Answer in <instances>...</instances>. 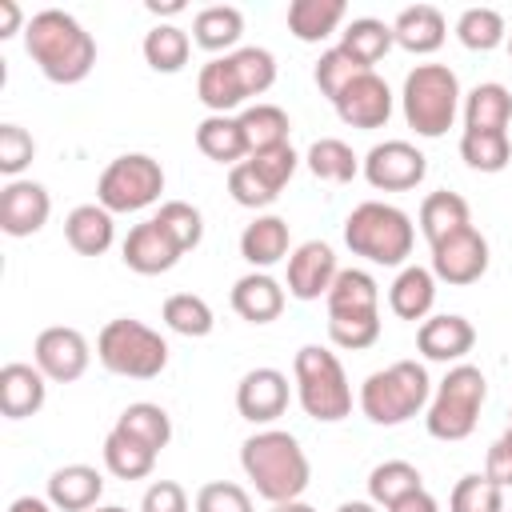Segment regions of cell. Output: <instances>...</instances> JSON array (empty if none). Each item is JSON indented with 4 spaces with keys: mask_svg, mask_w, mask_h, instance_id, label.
<instances>
[{
    "mask_svg": "<svg viewBox=\"0 0 512 512\" xmlns=\"http://www.w3.org/2000/svg\"><path fill=\"white\" fill-rule=\"evenodd\" d=\"M24 52L52 84H80L96 68V40L64 8H40L28 16Z\"/></svg>",
    "mask_w": 512,
    "mask_h": 512,
    "instance_id": "6da1fadb",
    "label": "cell"
},
{
    "mask_svg": "<svg viewBox=\"0 0 512 512\" xmlns=\"http://www.w3.org/2000/svg\"><path fill=\"white\" fill-rule=\"evenodd\" d=\"M240 468L252 480L256 496H264L268 504L300 500L304 488H308V480H312L308 452L284 428H260V432H252L240 444Z\"/></svg>",
    "mask_w": 512,
    "mask_h": 512,
    "instance_id": "7a4b0ae2",
    "label": "cell"
},
{
    "mask_svg": "<svg viewBox=\"0 0 512 512\" xmlns=\"http://www.w3.org/2000/svg\"><path fill=\"white\" fill-rule=\"evenodd\" d=\"M276 84V56L260 44H244L228 56H212L200 76H196V96L208 112L232 116L236 108L244 112L248 100L264 96Z\"/></svg>",
    "mask_w": 512,
    "mask_h": 512,
    "instance_id": "3957f363",
    "label": "cell"
},
{
    "mask_svg": "<svg viewBox=\"0 0 512 512\" xmlns=\"http://www.w3.org/2000/svg\"><path fill=\"white\" fill-rule=\"evenodd\" d=\"M344 244L380 268H404L416 244V224L404 208L384 200H364L344 216Z\"/></svg>",
    "mask_w": 512,
    "mask_h": 512,
    "instance_id": "277c9868",
    "label": "cell"
},
{
    "mask_svg": "<svg viewBox=\"0 0 512 512\" xmlns=\"http://www.w3.org/2000/svg\"><path fill=\"white\" fill-rule=\"evenodd\" d=\"M428 400H432V380L428 368L416 360H392L388 368H376L372 376H364L356 396L360 412L380 428L408 424L428 408Z\"/></svg>",
    "mask_w": 512,
    "mask_h": 512,
    "instance_id": "5b68a950",
    "label": "cell"
},
{
    "mask_svg": "<svg viewBox=\"0 0 512 512\" xmlns=\"http://www.w3.org/2000/svg\"><path fill=\"white\" fill-rule=\"evenodd\" d=\"M460 104H464L460 76L448 64H416L404 76L400 108H404V120L416 136H424V140L444 136L456 124Z\"/></svg>",
    "mask_w": 512,
    "mask_h": 512,
    "instance_id": "8992f818",
    "label": "cell"
},
{
    "mask_svg": "<svg viewBox=\"0 0 512 512\" xmlns=\"http://www.w3.org/2000/svg\"><path fill=\"white\" fill-rule=\"evenodd\" d=\"M292 384H296V400L304 408V416H312L316 424H336L352 412V384L348 372L340 364L336 352H328L324 344H304L292 360Z\"/></svg>",
    "mask_w": 512,
    "mask_h": 512,
    "instance_id": "52a82bcc",
    "label": "cell"
},
{
    "mask_svg": "<svg viewBox=\"0 0 512 512\" xmlns=\"http://www.w3.org/2000/svg\"><path fill=\"white\" fill-rule=\"evenodd\" d=\"M488 400V380L476 364H452L444 372V380L436 384L428 412H424V428L432 440L456 444L468 440L480 424V408Z\"/></svg>",
    "mask_w": 512,
    "mask_h": 512,
    "instance_id": "ba28073f",
    "label": "cell"
},
{
    "mask_svg": "<svg viewBox=\"0 0 512 512\" xmlns=\"http://www.w3.org/2000/svg\"><path fill=\"white\" fill-rule=\"evenodd\" d=\"M96 360L112 372V376H128V380H156L168 368V340L148 328L144 320L132 316H116L100 328L96 336Z\"/></svg>",
    "mask_w": 512,
    "mask_h": 512,
    "instance_id": "9c48e42d",
    "label": "cell"
},
{
    "mask_svg": "<svg viewBox=\"0 0 512 512\" xmlns=\"http://www.w3.org/2000/svg\"><path fill=\"white\" fill-rule=\"evenodd\" d=\"M164 192V168L148 152H124L104 164L96 180V204H104L112 216L120 212H144Z\"/></svg>",
    "mask_w": 512,
    "mask_h": 512,
    "instance_id": "30bf717a",
    "label": "cell"
},
{
    "mask_svg": "<svg viewBox=\"0 0 512 512\" xmlns=\"http://www.w3.org/2000/svg\"><path fill=\"white\" fill-rule=\"evenodd\" d=\"M428 252H432V276H436V284H448V288H468V284H476L484 272H488V240H484V232L480 228H460V232H452V236H444V240H436V244H428Z\"/></svg>",
    "mask_w": 512,
    "mask_h": 512,
    "instance_id": "8fae6325",
    "label": "cell"
},
{
    "mask_svg": "<svg viewBox=\"0 0 512 512\" xmlns=\"http://www.w3.org/2000/svg\"><path fill=\"white\" fill-rule=\"evenodd\" d=\"M360 172L376 192H408V188L424 184L428 156L412 140H380L360 160Z\"/></svg>",
    "mask_w": 512,
    "mask_h": 512,
    "instance_id": "7c38bea8",
    "label": "cell"
},
{
    "mask_svg": "<svg viewBox=\"0 0 512 512\" xmlns=\"http://www.w3.org/2000/svg\"><path fill=\"white\" fill-rule=\"evenodd\" d=\"M88 360H92V348L84 340L80 328H68V324H52L36 336L32 344V364L52 380V384H72L88 372Z\"/></svg>",
    "mask_w": 512,
    "mask_h": 512,
    "instance_id": "4fadbf2b",
    "label": "cell"
},
{
    "mask_svg": "<svg viewBox=\"0 0 512 512\" xmlns=\"http://www.w3.org/2000/svg\"><path fill=\"white\" fill-rule=\"evenodd\" d=\"M52 216V196L40 180H8L0 188V232L12 240L36 236Z\"/></svg>",
    "mask_w": 512,
    "mask_h": 512,
    "instance_id": "5bb4252c",
    "label": "cell"
},
{
    "mask_svg": "<svg viewBox=\"0 0 512 512\" xmlns=\"http://www.w3.org/2000/svg\"><path fill=\"white\" fill-rule=\"evenodd\" d=\"M288 400H292V384L280 368H252L240 376L236 384V412L248 420V424H272L288 412Z\"/></svg>",
    "mask_w": 512,
    "mask_h": 512,
    "instance_id": "9a60e30c",
    "label": "cell"
},
{
    "mask_svg": "<svg viewBox=\"0 0 512 512\" xmlns=\"http://www.w3.org/2000/svg\"><path fill=\"white\" fill-rule=\"evenodd\" d=\"M336 276H340V264H336L332 244L328 240H304L288 256V280H284V288H288V296H296V300L308 304V300L328 296V288H332Z\"/></svg>",
    "mask_w": 512,
    "mask_h": 512,
    "instance_id": "2e32d148",
    "label": "cell"
},
{
    "mask_svg": "<svg viewBox=\"0 0 512 512\" xmlns=\"http://www.w3.org/2000/svg\"><path fill=\"white\" fill-rule=\"evenodd\" d=\"M336 116L348 124V128H384L388 116H392V88L384 84V76L376 72H360L336 100H332Z\"/></svg>",
    "mask_w": 512,
    "mask_h": 512,
    "instance_id": "e0dca14e",
    "label": "cell"
},
{
    "mask_svg": "<svg viewBox=\"0 0 512 512\" xmlns=\"http://www.w3.org/2000/svg\"><path fill=\"white\" fill-rule=\"evenodd\" d=\"M180 244L164 232V224L152 216V220H140L128 228L124 244H120V260L136 272V276H160V272H172L176 260H180Z\"/></svg>",
    "mask_w": 512,
    "mask_h": 512,
    "instance_id": "ac0fdd59",
    "label": "cell"
},
{
    "mask_svg": "<svg viewBox=\"0 0 512 512\" xmlns=\"http://www.w3.org/2000/svg\"><path fill=\"white\" fill-rule=\"evenodd\" d=\"M476 348V328L460 312H436L420 320L416 328V352L436 364H464V356Z\"/></svg>",
    "mask_w": 512,
    "mask_h": 512,
    "instance_id": "d6986e66",
    "label": "cell"
},
{
    "mask_svg": "<svg viewBox=\"0 0 512 512\" xmlns=\"http://www.w3.org/2000/svg\"><path fill=\"white\" fill-rule=\"evenodd\" d=\"M48 400V376L36 364L24 360H8L0 368V412L8 420H28L44 408Z\"/></svg>",
    "mask_w": 512,
    "mask_h": 512,
    "instance_id": "ffe728a7",
    "label": "cell"
},
{
    "mask_svg": "<svg viewBox=\"0 0 512 512\" xmlns=\"http://www.w3.org/2000/svg\"><path fill=\"white\" fill-rule=\"evenodd\" d=\"M240 256L252 264V272H268L272 264L292 256V232L288 220L276 212H260L252 224H244L240 232Z\"/></svg>",
    "mask_w": 512,
    "mask_h": 512,
    "instance_id": "44dd1931",
    "label": "cell"
},
{
    "mask_svg": "<svg viewBox=\"0 0 512 512\" xmlns=\"http://www.w3.org/2000/svg\"><path fill=\"white\" fill-rule=\"evenodd\" d=\"M228 300H232V312L240 320H248V324H272V320H280L288 296H284V284L276 276H268V272H244L232 284Z\"/></svg>",
    "mask_w": 512,
    "mask_h": 512,
    "instance_id": "7402d4cb",
    "label": "cell"
},
{
    "mask_svg": "<svg viewBox=\"0 0 512 512\" xmlns=\"http://www.w3.org/2000/svg\"><path fill=\"white\" fill-rule=\"evenodd\" d=\"M44 496L56 512H92L104 496V476L92 464H64L48 476Z\"/></svg>",
    "mask_w": 512,
    "mask_h": 512,
    "instance_id": "603a6c76",
    "label": "cell"
},
{
    "mask_svg": "<svg viewBox=\"0 0 512 512\" xmlns=\"http://www.w3.org/2000/svg\"><path fill=\"white\" fill-rule=\"evenodd\" d=\"M392 36H396V44L404 52L428 56L448 40V20H444V12L436 4H408L392 20Z\"/></svg>",
    "mask_w": 512,
    "mask_h": 512,
    "instance_id": "cb8c5ba5",
    "label": "cell"
},
{
    "mask_svg": "<svg viewBox=\"0 0 512 512\" xmlns=\"http://www.w3.org/2000/svg\"><path fill=\"white\" fill-rule=\"evenodd\" d=\"M432 304H436V276L432 268L424 264H404L388 288V308L392 316L400 320H428L432 316Z\"/></svg>",
    "mask_w": 512,
    "mask_h": 512,
    "instance_id": "d4e9b609",
    "label": "cell"
},
{
    "mask_svg": "<svg viewBox=\"0 0 512 512\" xmlns=\"http://www.w3.org/2000/svg\"><path fill=\"white\" fill-rule=\"evenodd\" d=\"M240 36H244V12L236 4H208L192 16V44L212 56L236 52Z\"/></svg>",
    "mask_w": 512,
    "mask_h": 512,
    "instance_id": "484cf974",
    "label": "cell"
},
{
    "mask_svg": "<svg viewBox=\"0 0 512 512\" xmlns=\"http://www.w3.org/2000/svg\"><path fill=\"white\" fill-rule=\"evenodd\" d=\"M64 240L80 256H104L112 248V240H116L112 212L104 204H76L64 216Z\"/></svg>",
    "mask_w": 512,
    "mask_h": 512,
    "instance_id": "4316f807",
    "label": "cell"
},
{
    "mask_svg": "<svg viewBox=\"0 0 512 512\" xmlns=\"http://www.w3.org/2000/svg\"><path fill=\"white\" fill-rule=\"evenodd\" d=\"M460 108H464V132H508L512 124V92L496 80L476 84Z\"/></svg>",
    "mask_w": 512,
    "mask_h": 512,
    "instance_id": "83f0119b",
    "label": "cell"
},
{
    "mask_svg": "<svg viewBox=\"0 0 512 512\" xmlns=\"http://www.w3.org/2000/svg\"><path fill=\"white\" fill-rule=\"evenodd\" d=\"M328 316H364V312H380V284L372 272L364 268H340V276L332 280L328 296Z\"/></svg>",
    "mask_w": 512,
    "mask_h": 512,
    "instance_id": "f1b7e54d",
    "label": "cell"
},
{
    "mask_svg": "<svg viewBox=\"0 0 512 512\" xmlns=\"http://www.w3.org/2000/svg\"><path fill=\"white\" fill-rule=\"evenodd\" d=\"M344 16H348L344 0H292L288 4V32L300 44H320L332 32H340Z\"/></svg>",
    "mask_w": 512,
    "mask_h": 512,
    "instance_id": "f546056e",
    "label": "cell"
},
{
    "mask_svg": "<svg viewBox=\"0 0 512 512\" xmlns=\"http://www.w3.org/2000/svg\"><path fill=\"white\" fill-rule=\"evenodd\" d=\"M416 224H420L424 240H428V244H436V240H444V236H452V232L468 228V224H472V208H468V200H464L460 192L440 188V192H428V196L420 200Z\"/></svg>",
    "mask_w": 512,
    "mask_h": 512,
    "instance_id": "4dcf8cb0",
    "label": "cell"
},
{
    "mask_svg": "<svg viewBox=\"0 0 512 512\" xmlns=\"http://www.w3.org/2000/svg\"><path fill=\"white\" fill-rule=\"evenodd\" d=\"M196 148L216 160V164H228L236 168L240 160H248V140H244V128L236 116H216L208 112L200 124H196Z\"/></svg>",
    "mask_w": 512,
    "mask_h": 512,
    "instance_id": "1f68e13d",
    "label": "cell"
},
{
    "mask_svg": "<svg viewBox=\"0 0 512 512\" xmlns=\"http://www.w3.org/2000/svg\"><path fill=\"white\" fill-rule=\"evenodd\" d=\"M392 44H396L392 24H384V20H376V16H356V20H348L344 32H340V48H344L360 68H368V72H372L376 60H384V56L392 52Z\"/></svg>",
    "mask_w": 512,
    "mask_h": 512,
    "instance_id": "d6a6232c",
    "label": "cell"
},
{
    "mask_svg": "<svg viewBox=\"0 0 512 512\" xmlns=\"http://www.w3.org/2000/svg\"><path fill=\"white\" fill-rule=\"evenodd\" d=\"M140 52H144V64L152 68V72H164V76H172V72H180L184 64H188V56H192V36L180 28V24H152L148 32H144V44H140Z\"/></svg>",
    "mask_w": 512,
    "mask_h": 512,
    "instance_id": "836d02e7",
    "label": "cell"
},
{
    "mask_svg": "<svg viewBox=\"0 0 512 512\" xmlns=\"http://www.w3.org/2000/svg\"><path fill=\"white\" fill-rule=\"evenodd\" d=\"M240 128H244V140H248V156L252 152H264V148H276V144H288V112L280 104H268V100H256L248 104L244 112H236Z\"/></svg>",
    "mask_w": 512,
    "mask_h": 512,
    "instance_id": "e575fe53",
    "label": "cell"
},
{
    "mask_svg": "<svg viewBox=\"0 0 512 512\" xmlns=\"http://www.w3.org/2000/svg\"><path fill=\"white\" fill-rule=\"evenodd\" d=\"M112 428L124 432V436H132V440H140V444L152 448V452L168 448V440H172V416H168L160 404H152V400L128 404V408L116 416Z\"/></svg>",
    "mask_w": 512,
    "mask_h": 512,
    "instance_id": "d590c367",
    "label": "cell"
},
{
    "mask_svg": "<svg viewBox=\"0 0 512 512\" xmlns=\"http://www.w3.org/2000/svg\"><path fill=\"white\" fill-rule=\"evenodd\" d=\"M304 164H308V172H312L316 180H324V184H348V180H356V172H360V156H356L344 140H336V136L312 140V148L304 152Z\"/></svg>",
    "mask_w": 512,
    "mask_h": 512,
    "instance_id": "8d00e7d4",
    "label": "cell"
},
{
    "mask_svg": "<svg viewBox=\"0 0 512 512\" xmlns=\"http://www.w3.org/2000/svg\"><path fill=\"white\" fill-rule=\"evenodd\" d=\"M104 468L116 476V480H144V476H152V468H156V456L160 452H152V448H144L140 440H132V436H124V432H108L104 436Z\"/></svg>",
    "mask_w": 512,
    "mask_h": 512,
    "instance_id": "74e56055",
    "label": "cell"
},
{
    "mask_svg": "<svg viewBox=\"0 0 512 512\" xmlns=\"http://www.w3.org/2000/svg\"><path fill=\"white\" fill-rule=\"evenodd\" d=\"M420 488H424V476L408 460H384L368 472V500L376 508H392L396 500H404L408 492H420Z\"/></svg>",
    "mask_w": 512,
    "mask_h": 512,
    "instance_id": "f35d334b",
    "label": "cell"
},
{
    "mask_svg": "<svg viewBox=\"0 0 512 512\" xmlns=\"http://www.w3.org/2000/svg\"><path fill=\"white\" fill-rule=\"evenodd\" d=\"M456 40L468 48V52H496L500 44H508V24L496 8H464L456 16Z\"/></svg>",
    "mask_w": 512,
    "mask_h": 512,
    "instance_id": "ab89813d",
    "label": "cell"
},
{
    "mask_svg": "<svg viewBox=\"0 0 512 512\" xmlns=\"http://www.w3.org/2000/svg\"><path fill=\"white\" fill-rule=\"evenodd\" d=\"M160 320L176 332V336H188V340H200L216 328V316H212V304L196 292H172L160 308Z\"/></svg>",
    "mask_w": 512,
    "mask_h": 512,
    "instance_id": "60d3db41",
    "label": "cell"
},
{
    "mask_svg": "<svg viewBox=\"0 0 512 512\" xmlns=\"http://www.w3.org/2000/svg\"><path fill=\"white\" fill-rule=\"evenodd\" d=\"M460 160L472 172H504L512 160L508 132H460Z\"/></svg>",
    "mask_w": 512,
    "mask_h": 512,
    "instance_id": "b9f144b4",
    "label": "cell"
},
{
    "mask_svg": "<svg viewBox=\"0 0 512 512\" xmlns=\"http://www.w3.org/2000/svg\"><path fill=\"white\" fill-rule=\"evenodd\" d=\"M448 512H508L504 508V488L488 472H468L452 484Z\"/></svg>",
    "mask_w": 512,
    "mask_h": 512,
    "instance_id": "7bdbcfd3",
    "label": "cell"
},
{
    "mask_svg": "<svg viewBox=\"0 0 512 512\" xmlns=\"http://www.w3.org/2000/svg\"><path fill=\"white\" fill-rule=\"evenodd\" d=\"M156 220H160L164 232L180 244V252L200 248V240H204V216H200L196 204H188V200H164V204L156 208Z\"/></svg>",
    "mask_w": 512,
    "mask_h": 512,
    "instance_id": "ee69618b",
    "label": "cell"
},
{
    "mask_svg": "<svg viewBox=\"0 0 512 512\" xmlns=\"http://www.w3.org/2000/svg\"><path fill=\"white\" fill-rule=\"evenodd\" d=\"M360 72H368V68H360L340 44H332V48H324L320 52V60H316V68H312V80H316V88H320V96H328V100H336Z\"/></svg>",
    "mask_w": 512,
    "mask_h": 512,
    "instance_id": "f6af8a7d",
    "label": "cell"
},
{
    "mask_svg": "<svg viewBox=\"0 0 512 512\" xmlns=\"http://www.w3.org/2000/svg\"><path fill=\"white\" fill-rule=\"evenodd\" d=\"M328 340L348 352H364L380 340V312L364 316H328Z\"/></svg>",
    "mask_w": 512,
    "mask_h": 512,
    "instance_id": "bcb514c9",
    "label": "cell"
},
{
    "mask_svg": "<svg viewBox=\"0 0 512 512\" xmlns=\"http://www.w3.org/2000/svg\"><path fill=\"white\" fill-rule=\"evenodd\" d=\"M248 164H252V172L280 196L284 188H288V180L296 176V168H300V156H296V148L292 144H276V148H264V152H252L248 156Z\"/></svg>",
    "mask_w": 512,
    "mask_h": 512,
    "instance_id": "7dc6e473",
    "label": "cell"
},
{
    "mask_svg": "<svg viewBox=\"0 0 512 512\" xmlns=\"http://www.w3.org/2000/svg\"><path fill=\"white\" fill-rule=\"evenodd\" d=\"M192 512H252V496L232 480H208L196 488Z\"/></svg>",
    "mask_w": 512,
    "mask_h": 512,
    "instance_id": "c3c4849f",
    "label": "cell"
},
{
    "mask_svg": "<svg viewBox=\"0 0 512 512\" xmlns=\"http://www.w3.org/2000/svg\"><path fill=\"white\" fill-rule=\"evenodd\" d=\"M32 156H36L32 132L20 124H0V172L8 180H20V172L32 164Z\"/></svg>",
    "mask_w": 512,
    "mask_h": 512,
    "instance_id": "681fc988",
    "label": "cell"
},
{
    "mask_svg": "<svg viewBox=\"0 0 512 512\" xmlns=\"http://www.w3.org/2000/svg\"><path fill=\"white\" fill-rule=\"evenodd\" d=\"M228 192H232V200L240 204V208H252V212H260V208H268V204H276V192L252 172V164L248 160H240L236 168H228Z\"/></svg>",
    "mask_w": 512,
    "mask_h": 512,
    "instance_id": "f907efd6",
    "label": "cell"
},
{
    "mask_svg": "<svg viewBox=\"0 0 512 512\" xmlns=\"http://www.w3.org/2000/svg\"><path fill=\"white\" fill-rule=\"evenodd\" d=\"M140 512H192L184 484L176 480H152L140 496Z\"/></svg>",
    "mask_w": 512,
    "mask_h": 512,
    "instance_id": "816d5d0a",
    "label": "cell"
},
{
    "mask_svg": "<svg viewBox=\"0 0 512 512\" xmlns=\"http://www.w3.org/2000/svg\"><path fill=\"white\" fill-rule=\"evenodd\" d=\"M484 472H488L500 488H512V428H504V432L492 440V448H488V456H484Z\"/></svg>",
    "mask_w": 512,
    "mask_h": 512,
    "instance_id": "f5cc1de1",
    "label": "cell"
},
{
    "mask_svg": "<svg viewBox=\"0 0 512 512\" xmlns=\"http://www.w3.org/2000/svg\"><path fill=\"white\" fill-rule=\"evenodd\" d=\"M24 28H28V20H24V8H20L16 0H0V40L16 36V32H24Z\"/></svg>",
    "mask_w": 512,
    "mask_h": 512,
    "instance_id": "db71d44e",
    "label": "cell"
},
{
    "mask_svg": "<svg viewBox=\"0 0 512 512\" xmlns=\"http://www.w3.org/2000/svg\"><path fill=\"white\" fill-rule=\"evenodd\" d=\"M384 512H440V504H436V496H432L428 488H420V492H408L404 500H396V504L384 508Z\"/></svg>",
    "mask_w": 512,
    "mask_h": 512,
    "instance_id": "11a10c76",
    "label": "cell"
},
{
    "mask_svg": "<svg viewBox=\"0 0 512 512\" xmlns=\"http://www.w3.org/2000/svg\"><path fill=\"white\" fill-rule=\"evenodd\" d=\"M8 512H56V508H52L48 496H16V500L8 504Z\"/></svg>",
    "mask_w": 512,
    "mask_h": 512,
    "instance_id": "9f6ffc18",
    "label": "cell"
},
{
    "mask_svg": "<svg viewBox=\"0 0 512 512\" xmlns=\"http://www.w3.org/2000/svg\"><path fill=\"white\" fill-rule=\"evenodd\" d=\"M144 8H148L152 16H176V12H184V0H164V4H160V0H148Z\"/></svg>",
    "mask_w": 512,
    "mask_h": 512,
    "instance_id": "6f0895ef",
    "label": "cell"
},
{
    "mask_svg": "<svg viewBox=\"0 0 512 512\" xmlns=\"http://www.w3.org/2000/svg\"><path fill=\"white\" fill-rule=\"evenodd\" d=\"M336 512H380V508H376L372 500H344Z\"/></svg>",
    "mask_w": 512,
    "mask_h": 512,
    "instance_id": "680465c9",
    "label": "cell"
},
{
    "mask_svg": "<svg viewBox=\"0 0 512 512\" xmlns=\"http://www.w3.org/2000/svg\"><path fill=\"white\" fill-rule=\"evenodd\" d=\"M272 512H316V508L304 500H284V504H272Z\"/></svg>",
    "mask_w": 512,
    "mask_h": 512,
    "instance_id": "91938a15",
    "label": "cell"
},
{
    "mask_svg": "<svg viewBox=\"0 0 512 512\" xmlns=\"http://www.w3.org/2000/svg\"><path fill=\"white\" fill-rule=\"evenodd\" d=\"M92 512H128V508H120V504H104V508H100V504H96Z\"/></svg>",
    "mask_w": 512,
    "mask_h": 512,
    "instance_id": "94428289",
    "label": "cell"
},
{
    "mask_svg": "<svg viewBox=\"0 0 512 512\" xmlns=\"http://www.w3.org/2000/svg\"><path fill=\"white\" fill-rule=\"evenodd\" d=\"M508 56H512V32H508Z\"/></svg>",
    "mask_w": 512,
    "mask_h": 512,
    "instance_id": "6125c7cd",
    "label": "cell"
},
{
    "mask_svg": "<svg viewBox=\"0 0 512 512\" xmlns=\"http://www.w3.org/2000/svg\"><path fill=\"white\" fill-rule=\"evenodd\" d=\"M508 428H512V412H508Z\"/></svg>",
    "mask_w": 512,
    "mask_h": 512,
    "instance_id": "be15d7a7",
    "label": "cell"
},
{
    "mask_svg": "<svg viewBox=\"0 0 512 512\" xmlns=\"http://www.w3.org/2000/svg\"><path fill=\"white\" fill-rule=\"evenodd\" d=\"M508 512H512V508H508Z\"/></svg>",
    "mask_w": 512,
    "mask_h": 512,
    "instance_id": "e7e4bbea",
    "label": "cell"
}]
</instances>
